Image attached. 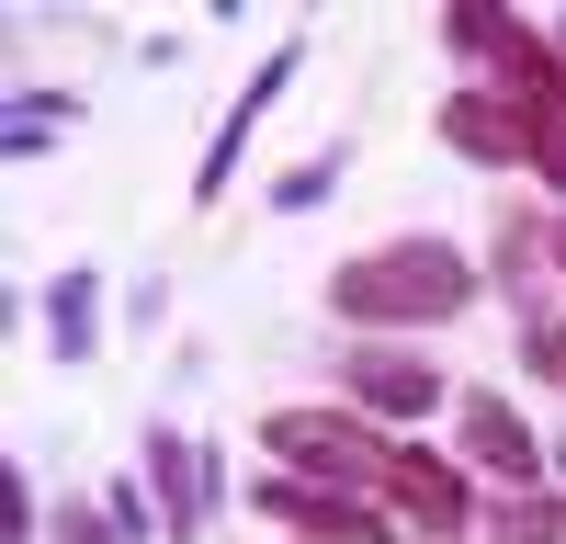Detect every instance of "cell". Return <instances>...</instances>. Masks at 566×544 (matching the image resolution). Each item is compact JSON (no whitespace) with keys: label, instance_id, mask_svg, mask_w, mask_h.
Returning a JSON list of instances; mask_svg holds the SVG:
<instances>
[{"label":"cell","instance_id":"6da1fadb","mask_svg":"<svg viewBox=\"0 0 566 544\" xmlns=\"http://www.w3.org/2000/svg\"><path fill=\"white\" fill-rule=\"evenodd\" d=\"M328 306H340L352 329H431V317L476 306V272H464V250H442V239H386V250L328 272Z\"/></svg>","mask_w":566,"mask_h":544},{"label":"cell","instance_id":"7a4b0ae2","mask_svg":"<svg viewBox=\"0 0 566 544\" xmlns=\"http://www.w3.org/2000/svg\"><path fill=\"white\" fill-rule=\"evenodd\" d=\"M453 45L499 69V103L522 114V148H533V170L566 193V57H555V34H533V23L488 12V0H464V12H453Z\"/></svg>","mask_w":566,"mask_h":544},{"label":"cell","instance_id":"3957f363","mask_svg":"<svg viewBox=\"0 0 566 544\" xmlns=\"http://www.w3.org/2000/svg\"><path fill=\"white\" fill-rule=\"evenodd\" d=\"M261 453H283V465L317 477V488H386V477H397V442H374L352 408H272V420H261Z\"/></svg>","mask_w":566,"mask_h":544},{"label":"cell","instance_id":"277c9868","mask_svg":"<svg viewBox=\"0 0 566 544\" xmlns=\"http://www.w3.org/2000/svg\"><path fill=\"white\" fill-rule=\"evenodd\" d=\"M340 386L374 408V420H431V397H442V363H419V352H397V341H363V352L340 363Z\"/></svg>","mask_w":566,"mask_h":544},{"label":"cell","instance_id":"5b68a950","mask_svg":"<svg viewBox=\"0 0 566 544\" xmlns=\"http://www.w3.org/2000/svg\"><path fill=\"white\" fill-rule=\"evenodd\" d=\"M261 511H272V522H295L306 544H386V522H374L352 488H317V477H272V488H261Z\"/></svg>","mask_w":566,"mask_h":544},{"label":"cell","instance_id":"8992f818","mask_svg":"<svg viewBox=\"0 0 566 544\" xmlns=\"http://www.w3.org/2000/svg\"><path fill=\"white\" fill-rule=\"evenodd\" d=\"M464 453H476L488 477H510V499L533 488V465H544V442H533V420L510 397H464Z\"/></svg>","mask_w":566,"mask_h":544},{"label":"cell","instance_id":"52a82bcc","mask_svg":"<svg viewBox=\"0 0 566 544\" xmlns=\"http://www.w3.org/2000/svg\"><path fill=\"white\" fill-rule=\"evenodd\" d=\"M442 148H464V159H488V170H510V159H533V148H522V114H510L499 91H453V103H442Z\"/></svg>","mask_w":566,"mask_h":544},{"label":"cell","instance_id":"ba28073f","mask_svg":"<svg viewBox=\"0 0 566 544\" xmlns=\"http://www.w3.org/2000/svg\"><path fill=\"white\" fill-rule=\"evenodd\" d=\"M283 80H295V45H272V57H261V80L239 91V103H227V125H216V148H205V181H193L205 205L227 193V170H239V148H250V125L272 114V91H283Z\"/></svg>","mask_w":566,"mask_h":544},{"label":"cell","instance_id":"9c48e42d","mask_svg":"<svg viewBox=\"0 0 566 544\" xmlns=\"http://www.w3.org/2000/svg\"><path fill=\"white\" fill-rule=\"evenodd\" d=\"M386 499L419 522V533H464V477L442 465V453H397V477H386Z\"/></svg>","mask_w":566,"mask_h":544},{"label":"cell","instance_id":"30bf717a","mask_svg":"<svg viewBox=\"0 0 566 544\" xmlns=\"http://www.w3.org/2000/svg\"><path fill=\"white\" fill-rule=\"evenodd\" d=\"M148 488H159V511H170V544H193L205 533V453L193 442H148Z\"/></svg>","mask_w":566,"mask_h":544},{"label":"cell","instance_id":"8fae6325","mask_svg":"<svg viewBox=\"0 0 566 544\" xmlns=\"http://www.w3.org/2000/svg\"><path fill=\"white\" fill-rule=\"evenodd\" d=\"M499 544H566V499H510V511H499Z\"/></svg>","mask_w":566,"mask_h":544},{"label":"cell","instance_id":"7c38bea8","mask_svg":"<svg viewBox=\"0 0 566 544\" xmlns=\"http://www.w3.org/2000/svg\"><path fill=\"white\" fill-rule=\"evenodd\" d=\"M57 352L91 363V272H69V284H57Z\"/></svg>","mask_w":566,"mask_h":544},{"label":"cell","instance_id":"4fadbf2b","mask_svg":"<svg viewBox=\"0 0 566 544\" xmlns=\"http://www.w3.org/2000/svg\"><path fill=\"white\" fill-rule=\"evenodd\" d=\"M57 544H114V522H103V511H80V499H69V511H57Z\"/></svg>","mask_w":566,"mask_h":544},{"label":"cell","instance_id":"5bb4252c","mask_svg":"<svg viewBox=\"0 0 566 544\" xmlns=\"http://www.w3.org/2000/svg\"><path fill=\"white\" fill-rule=\"evenodd\" d=\"M533 363H544V375L566 386V317H544V329H533Z\"/></svg>","mask_w":566,"mask_h":544},{"label":"cell","instance_id":"9a60e30c","mask_svg":"<svg viewBox=\"0 0 566 544\" xmlns=\"http://www.w3.org/2000/svg\"><path fill=\"white\" fill-rule=\"evenodd\" d=\"M555 57H566V23H555Z\"/></svg>","mask_w":566,"mask_h":544}]
</instances>
